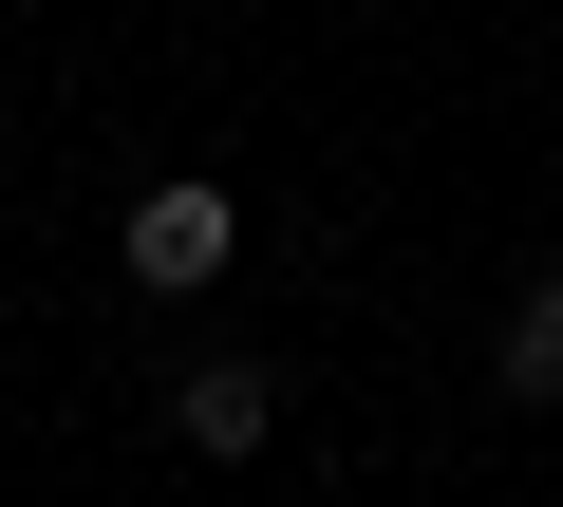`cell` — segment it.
<instances>
[{
  "label": "cell",
  "instance_id": "3",
  "mask_svg": "<svg viewBox=\"0 0 563 507\" xmlns=\"http://www.w3.org/2000/svg\"><path fill=\"white\" fill-rule=\"evenodd\" d=\"M488 376H507V395H563V264H544L526 301H507V339H488Z\"/></svg>",
  "mask_w": 563,
  "mask_h": 507
},
{
  "label": "cell",
  "instance_id": "2",
  "mask_svg": "<svg viewBox=\"0 0 563 507\" xmlns=\"http://www.w3.org/2000/svg\"><path fill=\"white\" fill-rule=\"evenodd\" d=\"M169 432H188V451H263V432H282V376H263V357H188V376H169Z\"/></svg>",
  "mask_w": 563,
  "mask_h": 507
},
{
  "label": "cell",
  "instance_id": "1",
  "mask_svg": "<svg viewBox=\"0 0 563 507\" xmlns=\"http://www.w3.org/2000/svg\"><path fill=\"white\" fill-rule=\"evenodd\" d=\"M225 264H244V207H225L207 169H169V188H132V283H151V301H207Z\"/></svg>",
  "mask_w": 563,
  "mask_h": 507
}]
</instances>
